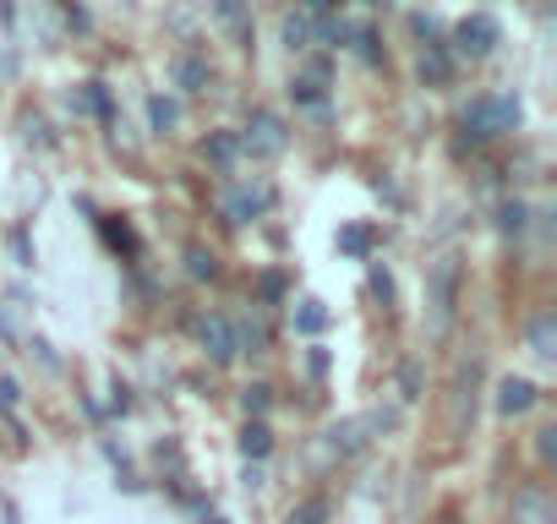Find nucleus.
<instances>
[{
    "label": "nucleus",
    "instance_id": "obj_16",
    "mask_svg": "<svg viewBox=\"0 0 557 524\" xmlns=\"http://www.w3.org/2000/svg\"><path fill=\"white\" fill-rule=\"evenodd\" d=\"M296 328H301V334H323V328H329L323 301H301V307H296Z\"/></svg>",
    "mask_w": 557,
    "mask_h": 524
},
{
    "label": "nucleus",
    "instance_id": "obj_24",
    "mask_svg": "<svg viewBox=\"0 0 557 524\" xmlns=\"http://www.w3.org/2000/svg\"><path fill=\"white\" fill-rule=\"evenodd\" d=\"M268 404H273V388H268V383H251V388H246V415H262Z\"/></svg>",
    "mask_w": 557,
    "mask_h": 524
},
{
    "label": "nucleus",
    "instance_id": "obj_19",
    "mask_svg": "<svg viewBox=\"0 0 557 524\" xmlns=\"http://www.w3.org/2000/svg\"><path fill=\"white\" fill-rule=\"evenodd\" d=\"M186 269H191V279H213V274H219V262H213V251L191 246V251H186Z\"/></svg>",
    "mask_w": 557,
    "mask_h": 524
},
{
    "label": "nucleus",
    "instance_id": "obj_5",
    "mask_svg": "<svg viewBox=\"0 0 557 524\" xmlns=\"http://www.w3.org/2000/svg\"><path fill=\"white\" fill-rule=\"evenodd\" d=\"M508 524H557V502L546 486H519L508 502Z\"/></svg>",
    "mask_w": 557,
    "mask_h": 524
},
{
    "label": "nucleus",
    "instance_id": "obj_2",
    "mask_svg": "<svg viewBox=\"0 0 557 524\" xmlns=\"http://www.w3.org/2000/svg\"><path fill=\"white\" fill-rule=\"evenodd\" d=\"M454 296H459V262L437 257L432 274H426V307H432V334H448L454 323Z\"/></svg>",
    "mask_w": 557,
    "mask_h": 524
},
{
    "label": "nucleus",
    "instance_id": "obj_4",
    "mask_svg": "<svg viewBox=\"0 0 557 524\" xmlns=\"http://www.w3.org/2000/svg\"><path fill=\"white\" fill-rule=\"evenodd\" d=\"M197 339H202V350H208V361H213V366L235 361V350H240V339H235V323H230L224 312H208V317H197Z\"/></svg>",
    "mask_w": 557,
    "mask_h": 524
},
{
    "label": "nucleus",
    "instance_id": "obj_14",
    "mask_svg": "<svg viewBox=\"0 0 557 524\" xmlns=\"http://www.w3.org/2000/svg\"><path fill=\"white\" fill-rule=\"evenodd\" d=\"M268 448H273V432H268L262 421H246V426H240V453H246V459H262Z\"/></svg>",
    "mask_w": 557,
    "mask_h": 524
},
{
    "label": "nucleus",
    "instance_id": "obj_8",
    "mask_svg": "<svg viewBox=\"0 0 557 524\" xmlns=\"http://www.w3.org/2000/svg\"><path fill=\"white\" fill-rule=\"evenodd\" d=\"M524 339H530V355L552 361V355H557V317H552V312H535L530 328H524Z\"/></svg>",
    "mask_w": 557,
    "mask_h": 524
},
{
    "label": "nucleus",
    "instance_id": "obj_6",
    "mask_svg": "<svg viewBox=\"0 0 557 524\" xmlns=\"http://www.w3.org/2000/svg\"><path fill=\"white\" fill-rule=\"evenodd\" d=\"M219 208H224L230 224H251L262 208H273V186H230V191L219 197Z\"/></svg>",
    "mask_w": 557,
    "mask_h": 524
},
{
    "label": "nucleus",
    "instance_id": "obj_20",
    "mask_svg": "<svg viewBox=\"0 0 557 524\" xmlns=\"http://www.w3.org/2000/svg\"><path fill=\"white\" fill-rule=\"evenodd\" d=\"M290 99L318 110V104H323V83H312V77H296V83H290Z\"/></svg>",
    "mask_w": 557,
    "mask_h": 524
},
{
    "label": "nucleus",
    "instance_id": "obj_18",
    "mask_svg": "<svg viewBox=\"0 0 557 524\" xmlns=\"http://www.w3.org/2000/svg\"><path fill=\"white\" fill-rule=\"evenodd\" d=\"M448 72H454V61H448L443 50H426V55H421V77H426V83H448Z\"/></svg>",
    "mask_w": 557,
    "mask_h": 524
},
{
    "label": "nucleus",
    "instance_id": "obj_7",
    "mask_svg": "<svg viewBox=\"0 0 557 524\" xmlns=\"http://www.w3.org/2000/svg\"><path fill=\"white\" fill-rule=\"evenodd\" d=\"M492 45H497V23L492 17H465L459 28H454V50L459 55H470V61H481V55H492Z\"/></svg>",
    "mask_w": 557,
    "mask_h": 524
},
{
    "label": "nucleus",
    "instance_id": "obj_12",
    "mask_svg": "<svg viewBox=\"0 0 557 524\" xmlns=\"http://www.w3.org/2000/svg\"><path fill=\"white\" fill-rule=\"evenodd\" d=\"M312 34H318V23H312L307 12H290V17H285V45H290V50H312Z\"/></svg>",
    "mask_w": 557,
    "mask_h": 524
},
{
    "label": "nucleus",
    "instance_id": "obj_15",
    "mask_svg": "<svg viewBox=\"0 0 557 524\" xmlns=\"http://www.w3.org/2000/svg\"><path fill=\"white\" fill-rule=\"evenodd\" d=\"M202 153H208L213 164H235V159H240V142H235V132H213V137L202 142Z\"/></svg>",
    "mask_w": 557,
    "mask_h": 524
},
{
    "label": "nucleus",
    "instance_id": "obj_28",
    "mask_svg": "<svg viewBox=\"0 0 557 524\" xmlns=\"http://www.w3.org/2000/svg\"><path fill=\"white\" fill-rule=\"evenodd\" d=\"M262 296H268V301H278V296H285V279L268 274V279H262Z\"/></svg>",
    "mask_w": 557,
    "mask_h": 524
},
{
    "label": "nucleus",
    "instance_id": "obj_23",
    "mask_svg": "<svg viewBox=\"0 0 557 524\" xmlns=\"http://www.w3.org/2000/svg\"><path fill=\"white\" fill-rule=\"evenodd\" d=\"M339 251L367 257V251H372V229H361V224H356V229H345V235H339Z\"/></svg>",
    "mask_w": 557,
    "mask_h": 524
},
{
    "label": "nucleus",
    "instance_id": "obj_9",
    "mask_svg": "<svg viewBox=\"0 0 557 524\" xmlns=\"http://www.w3.org/2000/svg\"><path fill=\"white\" fill-rule=\"evenodd\" d=\"M530 404H535V388H530L524 377H503V383H497V410H503V415H524Z\"/></svg>",
    "mask_w": 557,
    "mask_h": 524
},
{
    "label": "nucleus",
    "instance_id": "obj_1",
    "mask_svg": "<svg viewBox=\"0 0 557 524\" xmlns=\"http://www.w3.org/2000/svg\"><path fill=\"white\" fill-rule=\"evenodd\" d=\"M513 126H519V99H508V93H481L465 110V132L470 137H503Z\"/></svg>",
    "mask_w": 557,
    "mask_h": 524
},
{
    "label": "nucleus",
    "instance_id": "obj_26",
    "mask_svg": "<svg viewBox=\"0 0 557 524\" xmlns=\"http://www.w3.org/2000/svg\"><path fill=\"white\" fill-rule=\"evenodd\" d=\"M0 410H7V415L17 410V383L12 377H0Z\"/></svg>",
    "mask_w": 557,
    "mask_h": 524
},
{
    "label": "nucleus",
    "instance_id": "obj_22",
    "mask_svg": "<svg viewBox=\"0 0 557 524\" xmlns=\"http://www.w3.org/2000/svg\"><path fill=\"white\" fill-rule=\"evenodd\" d=\"M104 240H110L115 251H126V257H137V235H132L126 224H110V219H104Z\"/></svg>",
    "mask_w": 557,
    "mask_h": 524
},
{
    "label": "nucleus",
    "instance_id": "obj_27",
    "mask_svg": "<svg viewBox=\"0 0 557 524\" xmlns=\"http://www.w3.org/2000/svg\"><path fill=\"white\" fill-rule=\"evenodd\" d=\"M372 290H377V296H383V301H388V296H394V279H388V269H372Z\"/></svg>",
    "mask_w": 557,
    "mask_h": 524
},
{
    "label": "nucleus",
    "instance_id": "obj_11",
    "mask_svg": "<svg viewBox=\"0 0 557 524\" xmlns=\"http://www.w3.org/2000/svg\"><path fill=\"white\" fill-rule=\"evenodd\" d=\"M208 77H213L208 61H197V55H181V61H175V83H181V93H202Z\"/></svg>",
    "mask_w": 557,
    "mask_h": 524
},
{
    "label": "nucleus",
    "instance_id": "obj_17",
    "mask_svg": "<svg viewBox=\"0 0 557 524\" xmlns=\"http://www.w3.org/2000/svg\"><path fill=\"white\" fill-rule=\"evenodd\" d=\"M329 519V497H307V502H296L290 508V519L285 524H323Z\"/></svg>",
    "mask_w": 557,
    "mask_h": 524
},
{
    "label": "nucleus",
    "instance_id": "obj_3",
    "mask_svg": "<svg viewBox=\"0 0 557 524\" xmlns=\"http://www.w3.org/2000/svg\"><path fill=\"white\" fill-rule=\"evenodd\" d=\"M240 142V153H251V159H278V153H285V121H278V115H268V110H257L251 121H246V132L235 137Z\"/></svg>",
    "mask_w": 557,
    "mask_h": 524
},
{
    "label": "nucleus",
    "instance_id": "obj_25",
    "mask_svg": "<svg viewBox=\"0 0 557 524\" xmlns=\"http://www.w3.org/2000/svg\"><path fill=\"white\" fill-rule=\"evenodd\" d=\"M334 7H339V0H301V12H307L312 23H318V17H329Z\"/></svg>",
    "mask_w": 557,
    "mask_h": 524
},
{
    "label": "nucleus",
    "instance_id": "obj_21",
    "mask_svg": "<svg viewBox=\"0 0 557 524\" xmlns=\"http://www.w3.org/2000/svg\"><path fill=\"white\" fill-rule=\"evenodd\" d=\"M497 229H503V235H524V202H503Z\"/></svg>",
    "mask_w": 557,
    "mask_h": 524
},
{
    "label": "nucleus",
    "instance_id": "obj_10",
    "mask_svg": "<svg viewBox=\"0 0 557 524\" xmlns=\"http://www.w3.org/2000/svg\"><path fill=\"white\" fill-rule=\"evenodd\" d=\"M213 12H219V23L230 28V39H235V45H251V17H246L240 0H213Z\"/></svg>",
    "mask_w": 557,
    "mask_h": 524
},
{
    "label": "nucleus",
    "instance_id": "obj_13",
    "mask_svg": "<svg viewBox=\"0 0 557 524\" xmlns=\"http://www.w3.org/2000/svg\"><path fill=\"white\" fill-rule=\"evenodd\" d=\"M148 121H153V132H175V126H181V104L164 99V93H153V99H148Z\"/></svg>",
    "mask_w": 557,
    "mask_h": 524
}]
</instances>
